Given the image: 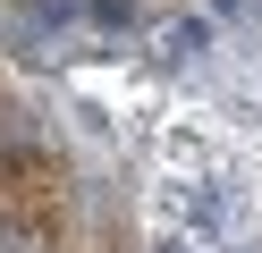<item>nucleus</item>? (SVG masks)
<instances>
[{"instance_id": "nucleus-1", "label": "nucleus", "mask_w": 262, "mask_h": 253, "mask_svg": "<svg viewBox=\"0 0 262 253\" xmlns=\"http://www.w3.org/2000/svg\"><path fill=\"white\" fill-rule=\"evenodd\" d=\"M42 169V135L26 110H0V177H34Z\"/></svg>"}, {"instance_id": "nucleus-2", "label": "nucleus", "mask_w": 262, "mask_h": 253, "mask_svg": "<svg viewBox=\"0 0 262 253\" xmlns=\"http://www.w3.org/2000/svg\"><path fill=\"white\" fill-rule=\"evenodd\" d=\"M161 51H169V59H194V51H211V17H169V26H161Z\"/></svg>"}, {"instance_id": "nucleus-3", "label": "nucleus", "mask_w": 262, "mask_h": 253, "mask_svg": "<svg viewBox=\"0 0 262 253\" xmlns=\"http://www.w3.org/2000/svg\"><path fill=\"white\" fill-rule=\"evenodd\" d=\"M17 9H26V26H76V17H85V0H17Z\"/></svg>"}, {"instance_id": "nucleus-5", "label": "nucleus", "mask_w": 262, "mask_h": 253, "mask_svg": "<svg viewBox=\"0 0 262 253\" xmlns=\"http://www.w3.org/2000/svg\"><path fill=\"white\" fill-rule=\"evenodd\" d=\"M0 253H26V228H17L9 211H0Z\"/></svg>"}, {"instance_id": "nucleus-6", "label": "nucleus", "mask_w": 262, "mask_h": 253, "mask_svg": "<svg viewBox=\"0 0 262 253\" xmlns=\"http://www.w3.org/2000/svg\"><path fill=\"white\" fill-rule=\"evenodd\" d=\"M161 253H186V245H161Z\"/></svg>"}, {"instance_id": "nucleus-7", "label": "nucleus", "mask_w": 262, "mask_h": 253, "mask_svg": "<svg viewBox=\"0 0 262 253\" xmlns=\"http://www.w3.org/2000/svg\"><path fill=\"white\" fill-rule=\"evenodd\" d=\"M245 253H262V245H245Z\"/></svg>"}, {"instance_id": "nucleus-4", "label": "nucleus", "mask_w": 262, "mask_h": 253, "mask_svg": "<svg viewBox=\"0 0 262 253\" xmlns=\"http://www.w3.org/2000/svg\"><path fill=\"white\" fill-rule=\"evenodd\" d=\"M85 17L110 26V34H127V26H136V0H85Z\"/></svg>"}]
</instances>
